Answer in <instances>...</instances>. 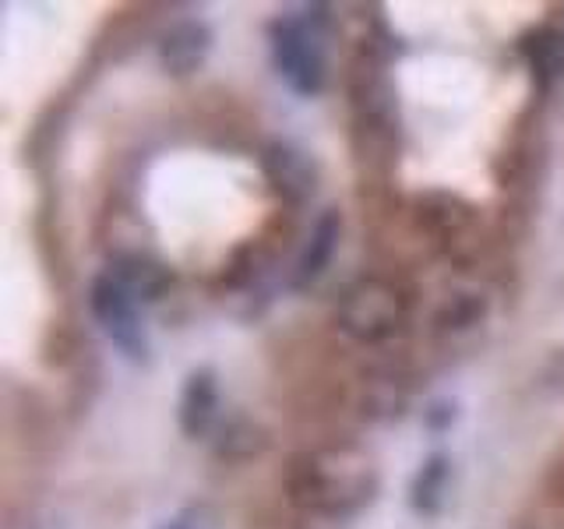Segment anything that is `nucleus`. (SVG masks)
<instances>
[{
    "label": "nucleus",
    "instance_id": "f257e3e1",
    "mask_svg": "<svg viewBox=\"0 0 564 529\" xmlns=\"http://www.w3.org/2000/svg\"><path fill=\"white\" fill-rule=\"evenodd\" d=\"M290 501L296 508L317 511V516L343 519L375 501L378 469L360 449H322L293 458L290 476Z\"/></svg>",
    "mask_w": 564,
    "mask_h": 529
},
{
    "label": "nucleus",
    "instance_id": "f03ea898",
    "mask_svg": "<svg viewBox=\"0 0 564 529\" xmlns=\"http://www.w3.org/2000/svg\"><path fill=\"white\" fill-rule=\"evenodd\" d=\"M405 322V296L395 282L367 276L343 293L335 307V325L357 343H384Z\"/></svg>",
    "mask_w": 564,
    "mask_h": 529
},
{
    "label": "nucleus",
    "instance_id": "7ed1b4c3",
    "mask_svg": "<svg viewBox=\"0 0 564 529\" xmlns=\"http://www.w3.org/2000/svg\"><path fill=\"white\" fill-rule=\"evenodd\" d=\"M275 71L293 93L317 96L325 85V53L317 43V32L304 18H275L269 29Z\"/></svg>",
    "mask_w": 564,
    "mask_h": 529
},
{
    "label": "nucleus",
    "instance_id": "20e7f679",
    "mask_svg": "<svg viewBox=\"0 0 564 529\" xmlns=\"http://www.w3.org/2000/svg\"><path fill=\"white\" fill-rule=\"evenodd\" d=\"M88 307H93L102 332L110 335L128 357H134V360L145 357V328H141L134 296L123 290L110 272L93 279V287H88Z\"/></svg>",
    "mask_w": 564,
    "mask_h": 529
},
{
    "label": "nucleus",
    "instance_id": "39448f33",
    "mask_svg": "<svg viewBox=\"0 0 564 529\" xmlns=\"http://www.w3.org/2000/svg\"><path fill=\"white\" fill-rule=\"evenodd\" d=\"M261 170H264V176H269L272 191L279 194L282 202L304 205L311 194H314L317 170H314V163L307 159V152L290 145V141H272V145H264V152H261Z\"/></svg>",
    "mask_w": 564,
    "mask_h": 529
},
{
    "label": "nucleus",
    "instance_id": "423d86ee",
    "mask_svg": "<svg viewBox=\"0 0 564 529\" xmlns=\"http://www.w3.org/2000/svg\"><path fill=\"white\" fill-rule=\"evenodd\" d=\"M208 50H212V29L198 22V18H184V22L170 25L163 32V40H159V64L170 75L187 78L205 64Z\"/></svg>",
    "mask_w": 564,
    "mask_h": 529
},
{
    "label": "nucleus",
    "instance_id": "0eeeda50",
    "mask_svg": "<svg viewBox=\"0 0 564 529\" xmlns=\"http://www.w3.org/2000/svg\"><path fill=\"white\" fill-rule=\"evenodd\" d=\"M219 417V385L212 370H194L181 392V431L187 438H205Z\"/></svg>",
    "mask_w": 564,
    "mask_h": 529
},
{
    "label": "nucleus",
    "instance_id": "6e6552de",
    "mask_svg": "<svg viewBox=\"0 0 564 529\" xmlns=\"http://www.w3.org/2000/svg\"><path fill=\"white\" fill-rule=\"evenodd\" d=\"M110 276L128 290L134 300H159L173 287V272L163 261H155L152 255H117L110 264Z\"/></svg>",
    "mask_w": 564,
    "mask_h": 529
},
{
    "label": "nucleus",
    "instance_id": "1a4fd4ad",
    "mask_svg": "<svg viewBox=\"0 0 564 529\" xmlns=\"http://www.w3.org/2000/svg\"><path fill=\"white\" fill-rule=\"evenodd\" d=\"M522 57L540 88H554L557 82H564V29H533L522 40Z\"/></svg>",
    "mask_w": 564,
    "mask_h": 529
},
{
    "label": "nucleus",
    "instance_id": "9d476101",
    "mask_svg": "<svg viewBox=\"0 0 564 529\" xmlns=\"http://www.w3.org/2000/svg\"><path fill=\"white\" fill-rule=\"evenodd\" d=\"M339 234H343L339 212H335V208L322 212V219H317L314 229H311V240L304 247V255H300V261H296V276H293L296 287H307V282H314L328 269L335 247H339Z\"/></svg>",
    "mask_w": 564,
    "mask_h": 529
},
{
    "label": "nucleus",
    "instance_id": "9b49d317",
    "mask_svg": "<svg viewBox=\"0 0 564 529\" xmlns=\"http://www.w3.org/2000/svg\"><path fill=\"white\" fill-rule=\"evenodd\" d=\"M269 449V438L258 428L254 420H243V417H234L226 420L219 428V438H216V455L219 458H229V463H240V458H254Z\"/></svg>",
    "mask_w": 564,
    "mask_h": 529
},
{
    "label": "nucleus",
    "instance_id": "f8f14e48",
    "mask_svg": "<svg viewBox=\"0 0 564 529\" xmlns=\"http://www.w3.org/2000/svg\"><path fill=\"white\" fill-rule=\"evenodd\" d=\"M448 458L445 455H431L423 469L416 473L413 481V508L423 511V516H434V511L445 505V494H448Z\"/></svg>",
    "mask_w": 564,
    "mask_h": 529
},
{
    "label": "nucleus",
    "instance_id": "ddd939ff",
    "mask_svg": "<svg viewBox=\"0 0 564 529\" xmlns=\"http://www.w3.org/2000/svg\"><path fill=\"white\" fill-rule=\"evenodd\" d=\"M487 314V300L484 296H473V293H463V296H452L445 311L437 314V325L441 328H469L476 325L480 317Z\"/></svg>",
    "mask_w": 564,
    "mask_h": 529
},
{
    "label": "nucleus",
    "instance_id": "4468645a",
    "mask_svg": "<svg viewBox=\"0 0 564 529\" xmlns=\"http://www.w3.org/2000/svg\"><path fill=\"white\" fill-rule=\"evenodd\" d=\"M159 529H212V522L202 508H194V511H184V516H176L173 522L159 526Z\"/></svg>",
    "mask_w": 564,
    "mask_h": 529
}]
</instances>
